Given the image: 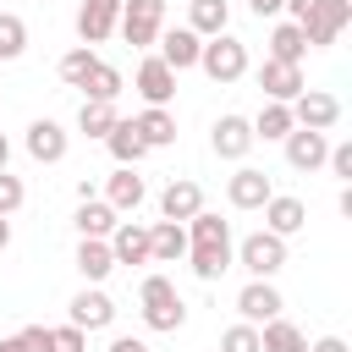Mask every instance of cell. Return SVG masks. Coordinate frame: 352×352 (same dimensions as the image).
I'll use <instances>...</instances> for the list:
<instances>
[{
	"label": "cell",
	"instance_id": "1",
	"mask_svg": "<svg viewBox=\"0 0 352 352\" xmlns=\"http://www.w3.org/2000/svg\"><path fill=\"white\" fill-rule=\"evenodd\" d=\"M138 302H143V324H148V330H182V324H187V302H182V292L170 286V275H143Z\"/></svg>",
	"mask_w": 352,
	"mask_h": 352
},
{
	"label": "cell",
	"instance_id": "2",
	"mask_svg": "<svg viewBox=\"0 0 352 352\" xmlns=\"http://www.w3.org/2000/svg\"><path fill=\"white\" fill-rule=\"evenodd\" d=\"M346 22H352V0H314L297 28H302L308 50H324V44H336L346 33Z\"/></svg>",
	"mask_w": 352,
	"mask_h": 352
},
{
	"label": "cell",
	"instance_id": "3",
	"mask_svg": "<svg viewBox=\"0 0 352 352\" xmlns=\"http://www.w3.org/2000/svg\"><path fill=\"white\" fill-rule=\"evenodd\" d=\"M116 28H121V38L132 50H148L160 38V28H165V0H121Z\"/></svg>",
	"mask_w": 352,
	"mask_h": 352
},
{
	"label": "cell",
	"instance_id": "4",
	"mask_svg": "<svg viewBox=\"0 0 352 352\" xmlns=\"http://www.w3.org/2000/svg\"><path fill=\"white\" fill-rule=\"evenodd\" d=\"M198 66H204L214 82H236V77L248 72V44H242V38H231V33H214V38H204Z\"/></svg>",
	"mask_w": 352,
	"mask_h": 352
},
{
	"label": "cell",
	"instance_id": "5",
	"mask_svg": "<svg viewBox=\"0 0 352 352\" xmlns=\"http://www.w3.org/2000/svg\"><path fill=\"white\" fill-rule=\"evenodd\" d=\"M236 258H242V270H248L253 280H270V275L286 270V242L270 236V231H253V236L236 248Z\"/></svg>",
	"mask_w": 352,
	"mask_h": 352
},
{
	"label": "cell",
	"instance_id": "6",
	"mask_svg": "<svg viewBox=\"0 0 352 352\" xmlns=\"http://www.w3.org/2000/svg\"><path fill=\"white\" fill-rule=\"evenodd\" d=\"M292 121L308 126V132H330V126L341 121V99L324 94V88H302V94L292 99Z\"/></svg>",
	"mask_w": 352,
	"mask_h": 352
},
{
	"label": "cell",
	"instance_id": "7",
	"mask_svg": "<svg viewBox=\"0 0 352 352\" xmlns=\"http://www.w3.org/2000/svg\"><path fill=\"white\" fill-rule=\"evenodd\" d=\"M280 308H286V302H280V292H275L270 280H248V286L236 292V314H242V324H253V330L270 324V319H280Z\"/></svg>",
	"mask_w": 352,
	"mask_h": 352
},
{
	"label": "cell",
	"instance_id": "8",
	"mask_svg": "<svg viewBox=\"0 0 352 352\" xmlns=\"http://www.w3.org/2000/svg\"><path fill=\"white\" fill-rule=\"evenodd\" d=\"M138 94H143V104H154V110H165L170 99H176V72L160 60V55H148V60H138Z\"/></svg>",
	"mask_w": 352,
	"mask_h": 352
},
{
	"label": "cell",
	"instance_id": "9",
	"mask_svg": "<svg viewBox=\"0 0 352 352\" xmlns=\"http://www.w3.org/2000/svg\"><path fill=\"white\" fill-rule=\"evenodd\" d=\"M116 16H121V0H82L77 6V38L94 50L116 33Z\"/></svg>",
	"mask_w": 352,
	"mask_h": 352
},
{
	"label": "cell",
	"instance_id": "10",
	"mask_svg": "<svg viewBox=\"0 0 352 352\" xmlns=\"http://www.w3.org/2000/svg\"><path fill=\"white\" fill-rule=\"evenodd\" d=\"M280 143H286V165L292 170H319L324 154H330V138L324 132H308V126H292Z\"/></svg>",
	"mask_w": 352,
	"mask_h": 352
},
{
	"label": "cell",
	"instance_id": "11",
	"mask_svg": "<svg viewBox=\"0 0 352 352\" xmlns=\"http://www.w3.org/2000/svg\"><path fill=\"white\" fill-rule=\"evenodd\" d=\"M209 143H214V154H220V160H242L258 138H253V121H248V116H220V121H214V132H209Z\"/></svg>",
	"mask_w": 352,
	"mask_h": 352
},
{
	"label": "cell",
	"instance_id": "12",
	"mask_svg": "<svg viewBox=\"0 0 352 352\" xmlns=\"http://www.w3.org/2000/svg\"><path fill=\"white\" fill-rule=\"evenodd\" d=\"M66 143H72L66 126L50 121V116H38V121L28 126V154H33L38 165H60V160H66Z\"/></svg>",
	"mask_w": 352,
	"mask_h": 352
},
{
	"label": "cell",
	"instance_id": "13",
	"mask_svg": "<svg viewBox=\"0 0 352 352\" xmlns=\"http://www.w3.org/2000/svg\"><path fill=\"white\" fill-rule=\"evenodd\" d=\"M258 88H264V99H275V104H292L308 82H302V66H280V60H264L258 66Z\"/></svg>",
	"mask_w": 352,
	"mask_h": 352
},
{
	"label": "cell",
	"instance_id": "14",
	"mask_svg": "<svg viewBox=\"0 0 352 352\" xmlns=\"http://www.w3.org/2000/svg\"><path fill=\"white\" fill-rule=\"evenodd\" d=\"M148 198V187H143V176L132 170V165H116L110 176H104V204L116 209V214H126V209H138Z\"/></svg>",
	"mask_w": 352,
	"mask_h": 352
},
{
	"label": "cell",
	"instance_id": "15",
	"mask_svg": "<svg viewBox=\"0 0 352 352\" xmlns=\"http://www.w3.org/2000/svg\"><path fill=\"white\" fill-rule=\"evenodd\" d=\"M270 192H275V187H270V176H264V170H253V165H242V170L226 182L231 209H264V204H270Z\"/></svg>",
	"mask_w": 352,
	"mask_h": 352
},
{
	"label": "cell",
	"instance_id": "16",
	"mask_svg": "<svg viewBox=\"0 0 352 352\" xmlns=\"http://www.w3.org/2000/svg\"><path fill=\"white\" fill-rule=\"evenodd\" d=\"M198 209H204V187H198L192 176H182V182H170V187L160 192V214L176 220V226H187Z\"/></svg>",
	"mask_w": 352,
	"mask_h": 352
},
{
	"label": "cell",
	"instance_id": "17",
	"mask_svg": "<svg viewBox=\"0 0 352 352\" xmlns=\"http://www.w3.org/2000/svg\"><path fill=\"white\" fill-rule=\"evenodd\" d=\"M264 226H270V236H297L302 226H308V209H302V198H286V192H270V204H264Z\"/></svg>",
	"mask_w": 352,
	"mask_h": 352
},
{
	"label": "cell",
	"instance_id": "18",
	"mask_svg": "<svg viewBox=\"0 0 352 352\" xmlns=\"http://www.w3.org/2000/svg\"><path fill=\"white\" fill-rule=\"evenodd\" d=\"M66 314H72V324H77V330H104V324L116 319V302H110L99 286H82V292L72 297V308H66Z\"/></svg>",
	"mask_w": 352,
	"mask_h": 352
},
{
	"label": "cell",
	"instance_id": "19",
	"mask_svg": "<svg viewBox=\"0 0 352 352\" xmlns=\"http://www.w3.org/2000/svg\"><path fill=\"white\" fill-rule=\"evenodd\" d=\"M154 44H160V60H165L170 72H187V66H198V50H204V38H198L192 28H170V33H160Z\"/></svg>",
	"mask_w": 352,
	"mask_h": 352
},
{
	"label": "cell",
	"instance_id": "20",
	"mask_svg": "<svg viewBox=\"0 0 352 352\" xmlns=\"http://www.w3.org/2000/svg\"><path fill=\"white\" fill-rule=\"evenodd\" d=\"M104 242H110V258H116V264H148V226L121 220Z\"/></svg>",
	"mask_w": 352,
	"mask_h": 352
},
{
	"label": "cell",
	"instance_id": "21",
	"mask_svg": "<svg viewBox=\"0 0 352 352\" xmlns=\"http://www.w3.org/2000/svg\"><path fill=\"white\" fill-rule=\"evenodd\" d=\"M176 258H187V226L176 220L148 226V264H176Z\"/></svg>",
	"mask_w": 352,
	"mask_h": 352
},
{
	"label": "cell",
	"instance_id": "22",
	"mask_svg": "<svg viewBox=\"0 0 352 352\" xmlns=\"http://www.w3.org/2000/svg\"><path fill=\"white\" fill-rule=\"evenodd\" d=\"M132 126H138V138H143V148H170L176 143V116L170 110H143V116H132Z\"/></svg>",
	"mask_w": 352,
	"mask_h": 352
},
{
	"label": "cell",
	"instance_id": "23",
	"mask_svg": "<svg viewBox=\"0 0 352 352\" xmlns=\"http://www.w3.org/2000/svg\"><path fill=\"white\" fill-rule=\"evenodd\" d=\"M187 248H231V226H226L220 214L198 209V214L187 220Z\"/></svg>",
	"mask_w": 352,
	"mask_h": 352
},
{
	"label": "cell",
	"instance_id": "24",
	"mask_svg": "<svg viewBox=\"0 0 352 352\" xmlns=\"http://www.w3.org/2000/svg\"><path fill=\"white\" fill-rule=\"evenodd\" d=\"M77 270H82V280H88V286H99V280L116 270V258H110V242H99V236H82V242H77Z\"/></svg>",
	"mask_w": 352,
	"mask_h": 352
},
{
	"label": "cell",
	"instance_id": "25",
	"mask_svg": "<svg viewBox=\"0 0 352 352\" xmlns=\"http://www.w3.org/2000/svg\"><path fill=\"white\" fill-rule=\"evenodd\" d=\"M226 22H231V6H226V0H192V6H187V28H192L198 38L226 33Z\"/></svg>",
	"mask_w": 352,
	"mask_h": 352
},
{
	"label": "cell",
	"instance_id": "26",
	"mask_svg": "<svg viewBox=\"0 0 352 352\" xmlns=\"http://www.w3.org/2000/svg\"><path fill=\"white\" fill-rule=\"evenodd\" d=\"M302 55H308L302 28H297V22H280V28L270 33V60H280V66H302Z\"/></svg>",
	"mask_w": 352,
	"mask_h": 352
},
{
	"label": "cell",
	"instance_id": "27",
	"mask_svg": "<svg viewBox=\"0 0 352 352\" xmlns=\"http://www.w3.org/2000/svg\"><path fill=\"white\" fill-rule=\"evenodd\" d=\"M116 226H121V220H116V209H110L104 198H82V204H77V231H82V236H99V242H104Z\"/></svg>",
	"mask_w": 352,
	"mask_h": 352
},
{
	"label": "cell",
	"instance_id": "28",
	"mask_svg": "<svg viewBox=\"0 0 352 352\" xmlns=\"http://www.w3.org/2000/svg\"><path fill=\"white\" fill-rule=\"evenodd\" d=\"M258 352H308V336L292 324V319H270L258 330Z\"/></svg>",
	"mask_w": 352,
	"mask_h": 352
},
{
	"label": "cell",
	"instance_id": "29",
	"mask_svg": "<svg viewBox=\"0 0 352 352\" xmlns=\"http://www.w3.org/2000/svg\"><path fill=\"white\" fill-rule=\"evenodd\" d=\"M82 94L99 99V104H116V99H121V72H116L110 60H94V72L82 77Z\"/></svg>",
	"mask_w": 352,
	"mask_h": 352
},
{
	"label": "cell",
	"instance_id": "30",
	"mask_svg": "<svg viewBox=\"0 0 352 352\" xmlns=\"http://www.w3.org/2000/svg\"><path fill=\"white\" fill-rule=\"evenodd\" d=\"M104 143H110V154H116V165H132V170H138V160H143V154H148V148H143V138H138V126H132V121H116V126H110V138H104Z\"/></svg>",
	"mask_w": 352,
	"mask_h": 352
},
{
	"label": "cell",
	"instance_id": "31",
	"mask_svg": "<svg viewBox=\"0 0 352 352\" xmlns=\"http://www.w3.org/2000/svg\"><path fill=\"white\" fill-rule=\"evenodd\" d=\"M116 121H121L116 104H99V99H82V110H77V132H88V138H110Z\"/></svg>",
	"mask_w": 352,
	"mask_h": 352
},
{
	"label": "cell",
	"instance_id": "32",
	"mask_svg": "<svg viewBox=\"0 0 352 352\" xmlns=\"http://www.w3.org/2000/svg\"><path fill=\"white\" fill-rule=\"evenodd\" d=\"M292 126H297V121H292V104H275V99L253 116V138H264V143H270V138H286Z\"/></svg>",
	"mask_w": 352,
	"mask_h": 352
},
{
	"label": "cell",
	"instance_id": "33",
	"mask_svg": "<svg viewBox=\"0 0 352 352\" xmlns=\"http://www.w3.org/2000/svg\"><path fill=\"white\" fill-rule=\"evenodd\" d=\"M187 264L198 280H220L231 270V248H187Z\"/></svg>",
	"mask_w": 352,
	"mask_h": 352
},
{
	"label": "cell",
	"instance_id": "34",
	"mask_svg": "<svg viewBox=\"0 0 352 352\" xmlns=\"http://www.w3.org/2000/svg\"><path fill=\"white\" fill-rule=\"evenodd\" d=\"M22 50H28V22L11 16V11H0V60H16Z\"/></svg>",
	"mask_w": 352,
	"mask_h": 352
},
{
	"label": "cell",
	"instance_id": "35",
	"mask_svg": "<svg viewBox=\"0 0 352 352\" xmlns=\"http://www.w3.org/2000/svg\"><path fill=\"white\" fill-rule=\"evenodd\" d=\"M94 60H99V55H94L88 44H77V50H66V55H60V82H72V88H82V77L94 72Z\"/></svg>",
	"mask_w": 352,
	"mask_h": 352
},
{
	"label": "cell",
	"instance_id": "36",
	"mask_svg": "<svg viewBox=\"0 0 352 352\" xmlns=\"http://www.w3.org/2000/svg\"><path fill=\"white\" fill-rule=\"evenodd\" d=\"M22 198H28V187H22V176H11V170H0V214L11 220L16 209H22Z\"/></svg>",
	"mask_w": 352,
	"mask_h": 352
},
{
	"label": "cell",
	"instance_id": "37",
	"mask_svg": "<svg viewBox=\"0 0 352 352\" xmlns=\"http://www.w3.org/2000/svg\"><path fill=\"white\" fill-rule=\"evenodd\" d=\"M220 352H258V330L253 324H231L220 336Z\"/></svg>",
	"mask_w": 352,
	"mask_h": 352
},
{
	"label": "cell",
	"instance_id": "38",
	"mask_svg": "<svg viewBox=\"0 0 352 352\" xmlns=\"http://www.w3.org/2000/svg\"><path fill=\"white\" fill-rule=\"evenodd\" d=\"M55 336V352H82L88 346V330H77V324H60V330H50Z\"/></svg>",
	"mask_w": 352,
	"mask_h": 352
},
{
	"label": "cell",
	"instance_id": "39",
	"mask_svg": "<svg viewBox=\"0 0 352 352\" xmlns=\"http://www.w3.org/2000/svg\"><path fill=\"white\" fill-rule=\"evenodd\" d=\"M324 165H330L341 182H352V143H336V148L324 154Z\"/></svg>",
	"mask_w": 352,
	"mask_h": 352
},
{
	"label": "cell",
	"instance_id": "40",
	"mask_svg": "<svg viewBox=\"0 0 352 352\" xmlns=\"http://www.w3.org/2000/svg\"><path fill=\"white\" fill-rule=\"evenodd\" d=\"M22 341H28V352H55V336H50V324H28V330H16Z\"/></svg>",
	"mask_w": 352,
	"mask_h": 352
},
{
	"label": "cell",
	"instance_id": "41",
	"mask_svg": "<svg viewBox=\"0 0 352 352\" xmlns=\"http://www.w3.org/2000/svg\"><path fill=\"white\" fill-rule=\"evenodd\" d=\"M248 11L253 16H275V11H286V0H248Z\"/></svg>",
	"mask_w": 352,
	"mask_h": 352
},
{
	"label": "cell",
	"instance_id": "42",
	"mask_svg": "<svg viewBox=\"0 0 352 352\" xmlns=\"http://www.w3.org/2000/svg\"><path fill=\"white\" fill-rule=\"evenodd\" d=\"M308 352H346V341H341V336H319Z\"/></svg>",
	"mask_w": 352,
	"mask_h": 352
},
{
	"label": "cell",
	"instance_id": "43",
	"mask_svg": "<svg viewBox=\"0 0 352 352\" xmlns=\"http://www.w3.org/2000/svg\"><path fill=\"white\" fill-rule=\"evenodd\" d=\"M110 352H148V346H143L138 336H116V341H110Z\"/></svg>",
	"mask_w": 352,
	"mask_h": 352
},
{
	"label": "cell",
	"instance_id": "44",
	"mask_svg": "<svg viewBox=\"0 0 352 352\" xmlns=\"http://www.w3.org/2000/svg\"><path fill=\"white\" fill-rule=\"evenodd\" d=\"M0 352H28V341H22V336H6V341H0Z\"/></svg>",
	"mask_w": 352,
	"mask_h": 352
},
{
	"label": "cell",
	"instance_id": "45",
	"mask_svg": "<svg viewBox=\"0 0 352 352\" xmlns=\"http://www.w3.org/2000/svg\"><path fill=\"white\" fill-rule=\"evenodd\" d=\"M6 248H11V220L0 214V253H6Z\"/></svg>",
	"mask_w": 352,
	"mask_h": 352
},
{
	"label": "cell",
	"instance_id": "46",
	"mask_svg": "<svg viewBox=\"0 0 352 352\" xmlns=\"http://www.w3.org/2000/svg\"><path fill=\"white\" fill-rule=\"evenodd\" d=\"M6 160H11V143H6V132H0V170H6Z\"/></svg>",
	"mask_w": 352,
	"mask_h": 352
}]
</instances>
